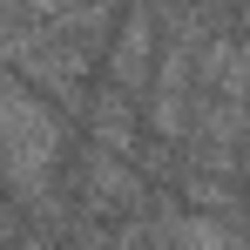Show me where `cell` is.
I'll return each mask as SVG.
<instances>
[{
  "label": "cell",
  "instance_id": "cell-1",
  "mask_svg": "<svg viewBox=\"0 0 250 250\" xmlns=\"http://www.w3.org/2000/svg\"><path fill=\"white\" fill-rule=\"evenodd\" d=\"M61 122L47 108L41 88H27L21 75H0V183L27 203H41L47 183L61 176Z\"/></svg>",
  "mask_w": 250,
  "mask_h": 250
},
{
  "label": "cell",
  "instance_id": "cell-2",
  "mask_svg": "<svg viewBox=\"0 0 250 250\" xmlns=\"http://www.w3.org/2000/svg\"><path fill=\"white\" fill-rule=\"evenodd\" d=\"M203 82L216 102H244L250 95V41H237V34H223V41L203 47Z\"/></svg>",
  "mask_w": 250,
  "mask_h": 250
},
{
  "label": "cell",
  "instance_id": "cell-3",
  "mask_svg": "<svg viewBox=\"0 0 250 250\" xmlns=\"http://www.w3.org/2000/svg\"><path fill=\"white\" fill-rule=\"evenodd\" d=\"M149 34H156V14H122L115 21V88H142V54H149Z\"/></svg>",
  "mask_w": 250,
  "mask_h": 250
},
{
  "label": "cell",
  "instance_id": "cell-5",
  "mask_svg": "<svg viewBox=\"0 0 250 250\" xmlns=\"http://www.w3.org/2000/svg\"><path fill=\"white\" fill-rule=\"evenodd\" d=\"M14 250H47V244H41V237H21V244H14Z\"/></svg>",
  "mask_w": 250,
  "mask_h": 250
},
{
  "label": "cell",
  "instance_id": "cell-4",
  "mask_svg": "<svg viewBox=\"0 0 250 250\" xmlns=\"http://www.w3.org/2000/svg\"><path fill=\"white\" fill-rule=\"evenodd\" d=\"M176 244L183 250H250L244 230L223 223V216H209V209H183V216H176Z\"/></svg>",
  "mask_w": 250,
  "mask_h": 250
}]
</instances>
